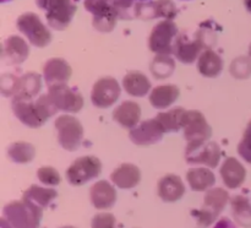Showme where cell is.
Instances as JSON below:
<instances>
[{"mask_svg":"<svg viewBox=\"0 0 251 228\" xmlns=\"http://www.w3.org/2000/svg\"><path fill=\"white\" fill-rule=\"evenodd\" d=\"M11 107L17 119L29 127H42L58 110L48 95L39 96L34 101L12 98Z\"/></svg>","mask_w":251,"mask_h":228,"instance_id":"1","label":"cell"},{"mask_svg":"<svg viewBox=\"0 0 251 228\" xmlns=\"http://www.w3.org/2000/svg\"><path fill=\"white\" fill-rule=\"evenodd\" d=\"M43 208L28 200L12 201L2 211V218L11 228H39Z\"/></svg>","mask_w":251,"mask_h":228,"instance_id":"2","label":"cell"},{"mask_svg":"<svg viewBox=\"0 0 251 228\" xmlns=\"http://www.w3.org/2000/svg\"><path fill=\"white\" fill-rule=\"evenodd\" d=\"M184 136L188 145L186 149H194L205 144L212 135V129L208 125L205 115L199 110H186L183 118Z\"/></svg>","mask_w":251,"mask_h":228,"instance_id":"3","label":"cell"},{"mask_svg":"<svg viewBox=\"0 0 251 228\" xmlns=\"http://www.w3.org/2000/svg\"><path fill=\"white\" fill-rule=\"evenodd\" d=\"M16 27L33 46L43 48L51 42V33L34 12H25L16 20Z\"/></svg>","mask_w":251,"mask_h":228,"instance_id":"4","label":"cell"},{"mask_svg":"<svg viewBox=\"0 0 251 228\" xmlns=\"http://www.w3.org/2000/svg\"><path fill=\"white\" fill-rule=\"evenodd\" d=\"M178 36L176 25L172 20H163L152 28L149 47L158 55H171L174 53V42Z\"/></svg>","mask_w":251,"mask_h":228,"instance_id":"5","label":"cell"},{"mask_svg":"<svg viewBox=\"0 0 251 228\" xmlns=\"http://www.w3.org/2000/svg\"><path fill=\"white\" fill-rule=\"evenodd\" d=\"M229 200V194L222 188H213L206 193L205 200H203V207L198 211H193L198 222L201 226L212 225L216 218L218 217L223 208L227 205Z\"/></svg>","mask_w":251,"mask_h":228,"instance_id":"6","label":"cell"},{"mask_svg":"<svg viewBox=\"0 0 251 228\" xmlns=\"http://www.w3.org/2000/svg\"><path fill=\"white\" fill-rule=\"evenodd\" d=\"M58 141L63 149L76 151L83 139V127L77 118L73 115H60L55 120Z\"/></svg>","mask_w":251,"mask_h":228,"instance_id":"7","label":"cell"},{"mask_svg":"<svg viewBox=\"0 0 251 228\" xmlns=\"http://www.w3.org/2000/svg\"><path fill=\"white\" fill-rule=\"evenodd\" d=\"M102 172V162L95 156L78 157L66 169V179L71 185H83L97 178Z\"/></svg>","mask_w":251,"mask_h":228,"instance_id":"8","label":"cell"},{"mask_svg":"<svg viewBox=\"0 0 251 228\" xmlns=\"http://www.w3.org/2000/svg\"><path fill=\"white\" fill-rule=\"evenodd\" d=\"M50 101L58 110L77 113L83 107V97L76 88L69 87L66 83H56L48 87Z\"/></svg>","mask_w":251,"mask_h":228,"instance_id":"9","label":"cell"},{"mask_svg":"<svg viewBox=\"0 0 251 228\" xmlns=\"http://www.w3.org/2000/svg\"><path fill=\"white\" fill-rule=\"evenodd\" d=\"M77 6L73 0H49L46 19L54 29L63 31L70 25Z\"/></svg>","mask_w":251,"mask_h":228,"instance_id":"10","label":"cell"},{"mask_svg":"<svg viewBox=\"0 0 251 228\" xmlns=\"http://www.w3.org/2000/svg\"><path fill=\"white\" fill-rule=\"evenodd\" d=\"M205 47V39L201 32L190 37L189 34H178L174 42V54L176 59L184 64H191L201 55V51Z\"/></svg>","mask_w":251,"mask_h":228,"instance_id":"11","label":"cell"},{"mask_svg":"<svg viewBox=\"0 0 251 228\" xmlns=\"http://www.w3.org/2000/svg\"><path fill=\"white\" fill-rule=\"evenodd\" d=\"M120 96V85L114 77H102L96 81L91 92L92 103L98 108H108L114 104Z\"/></svg>","mask_w":251,"mask_h":228,"instance_id":"12","label":"cell"},{"mask_svg":"<svg viewBox=\"0 0 251 228\" xmlns=\"http://www.w3.org/2000/svg\"><path fill=\"white\" fill-rule=\"evenodd\" d=\"M164 129L156 118L145 120L130 130V140L137 146H150L163 137Z\"/></svg>","mask_w":251,"mask_h":228,"instance_id":"13","label":"cell"},{"mask_svg":"<svg viewBox=\"0 0 251 228\" xmlns=\"http://www.w3.org/2000/svg\"><path fill=\"white\" fill-rule=\"evenodd\" d=\"M222 151L216 142H205L194 149L185 150L186 161L190 164H203L208 168H216L221 161Z\"/></svg>","mask_w":251,"mask_h":228,"instance_id":"14","label":"cell"},{"mask_svg":"<svg viewBox=\"0 0 251 228\" xmlns=\"http://www.w3.org/2000/svg\"><path fill=\"white\" fill-rule=\"evenodd\" d=\"M176 7L172 0H157L149 4H137L135 6V16L140 19H154L164 17L166 20H173L176 16Z\"/></svg>","mask_w":251,"mask_h":228,"instance_id":"15","label":"cell"},{"mask_svg":"<svg viewBox=\"0 0 251 228\" xmlns=\"http://www.w3.org/2000/svg\"><path fill=\"white\" fill-rule=\"evenodd\" d=\"M90 199L96 208L107 210L114 206L117 201V191L107 180H100L91 186Z\"/></svg>","mask_w":251,"mask_h":228,"instance_id":"16","label":"cell"},{"mask_svg":"<svg viewBox=\"0 0 251 228\" xmlns=\"http://www.w3.org/2000/svg\"><path fill=\"white\" fill-rule=\"evenodd\" d=\"M71 74V66L68 61L61 58L49 59L43 68L44 80L48 87L56 83H66V81L70 80Z\"/></svg>","mask_w":251,"mask_h":228,"instance_id":"17","label":"cell"},{"mask_svg":"<svg viewBox=\"0 0 251 228\" xmlns=\"http://www.w3.org/2000/svg\"><path fill=\"white\" fill-rule=\"evenodd\" d=\"M158 196L166 203H176L180 200L185 194V186L179 176L167 174L158 181Z\"/></svg>","mask_w":251,"mask_h":228,"instance_id":"18","label":"cell"},{"mask_svg":"<svg viewBox=\"0 0 251 228\" xmlns=\"http://www.w3.org/2000/svg\"><path fill=\"white\" fill-rule=\"evenodd\" d=\"M221 177L223 183L229 189H237L244 183L247 171L244 166L234 157H228L221 167Z\"/></svg>","mask_w":251,"mask_h":228,"instance_id":"19","label":"cell"},{"mask_svg":"<svg viewBox=\"0 0 251 228\" xmlns=\"http://www.w3.org/2000/svg\"><path fill=\"white\" fill-rule=\"evenodd\" d=\"M113 183L120 189L135 188L141 180V171L137 166L131 163H123L110 174Z\"/></svg>","mask_w":251,"mask_h":228,"instance_id":"20","label":"cell"},{"mask_svg":"<svg viewBox=\"0 0 251 228\" xmlns=\"http://www.w3.org/2000/svg\"><path fill=\"white\" fill-rule=\"evenodd\" d=\"M140 118H141V107L134 101H125L113 112V119L123 127H129V129H132L139 124Z\"/></svg>","mask_w":251,"mask_h":228,"instance_id":"21","label":"cell"},{"mask_svg":"<svg viewBox=\"0 0 251 228\" xmlns=\"http://www.w3.org/2000/svg\"><path fill=\"white\" fill-rule=\"evenodd\" d=\"M29 48L26 42L19 36H10L2 46V58L10 64H21L27 59Z\"/></svg>","mask_w":251,"mask_h":228,"instance_id":"22","label":"cell"},{"mask_svg":"<svg viewBox=\"0 0 251 228\" xmlns=\"http://www.w3.org/2000/svg\"><path fill=\"white\" fill-rule=\"evenodd\" d=\"M42 81L41 76L37 73H27L20 76L17 80L16 92L12 98L19 100H33L41 92Z\"/></svg>","mask_w":251,"mask_h":228,"instance_id":"23","label":"cell"},{"mask_svg":"<svg viewBox=\"0 0 251 228\" xmlns=\"http://www.w3.org/2000/svg\"><path fill=\"white\" fill-rule=\"evenodd\" d=\"M180 95V90L176 85H161L154 87L150 93V103L157 109H166L173 104Z\"/></svg>","mask_w":251,"mask_h":228,"instance_id":"24","label":"cell"},{"mask_svg":"<svg viewBox=\"0 0 251 228\" xmlns=\"http://www.w3.org/2000/svg\"><path fill=\"white\" fill-rule=\"evenodd\" d=\"M123 87L134 97H144L151 90V81L141 71H129L123 78Z\"/></svg>","mask_w":251,"mask_h":228,"instance_id":"25","label":"cell"},{"mask_svg":"<svg viewBox=\"0 0 251 228\" xmlns=\"http://www.w3.org/2000/svg\"><path fill=\"white\" fill-rule=\"evenodd\" d=\"M198 68L205 77H217L223 69V60L215 51L205 49L199 56Z\"/></svg>","mask_w":251,"mask_h":228,"instance_id":"26","label":"cell"},{"mask_svg":"<svg viewBox=\"0 0 251 228\" xmlns=\"http://www.w3.org/2000/svg\"><path fill=\"white\" fill-rule=\"evenodd\" d=\"M186 179L194 191L208 190L216 183V177L208 168H191L186 173Z\"/></svg>","mask_w":251,"mask_h":228,"instance_id":"27","label":"cell"},{"mask_svg":"<svg viewBox=\"0 0 251 228\" xmlns=\"http://www.w3.org/2000/svg\"><path fill=\"white\" fill-rule=\"evenodd\" d=\"M56 196H58V193L54 189L42 188V186L38 185H31L25 191L22 199L36 203L39 207L46 208Z\"/></svg>","mask_w":251,"mask_h":228,"instance_id":"28","label":"cell"},{"mask_svg":"<svg viewBox=\"0 0 251 228\" xmlns=\"http://www.w3.org/2000/svg\"><path fill=\"white\" fill-rule=\"evenodd\" d=\"M235 222L245 228L251 227V205L245 196L237 195L230 201Z\"/></svg>","mask_w":251,"mask_h":228,"instance_id":"29","label":"cell"},{"mask_svg":"<svg viewBox=\"0 0 251 228\" xmlns=\"http://www.w3.org/2000/svg\"><path fill=\"white\" fill-rule=\"evenodd\" d=\"M185 112L186 110L184 108L176 107L166 113H159L156 119L158 120L166 132L178 131L183 127V118Z\"/></svg>","mask_w":251,"mask_h":228,"instance_id":"30","label":"cell"},{"mask_svg":"<svg viewBox=\"0 0 251 228\" xmlns=\"http://www.w3.org/2000/svg\"><path fill=\"white\" fill-rule=\"evenodd\" d=\"M34 153H36V150L33 145L25 141L14 142L7 149V154L15 163H27L33 159Z\"/></svg>","mask_w":251,"mask_h":228,"instance_id":"31","label":"cell"},{"mask_svg":"<svg viewBox=\"0 0 251 228\" xmlns=\"http://www.w3.org/2000/svg\"><path fill=\"white\" fill-rule=\"evenodd\" d=\"M151 71L156 78H166L174 71V60L169 55H157L151 65Z\"/></svg>","mask_w":251,"mask_h":228,"instance_id":"32","label":"cell"},{"mask_svg":"<svg viewBox=\"0 0 251 228\" xmlns=\"http://www.w3.org/2000/svg\"><path fill=\"white\" fill-rule=\"evenodd\" d=\"M83 5L95 17L104 16L113 10V0H85Z\"/></svg>","mask_w":251,"mask_h":228,"instance_id":"33","label":"cell"},{"mask_svg":"<svg viewBox=\"0 0 251 228\" xmlns=\"http://www.w3.org/2000/svg\"><path fill=\"white\" fill-rule=\"evenodd\" d=\"M230 74L237 78H245L251 74V63L248 58H240L233 60L230 65Z\"/></svg>","mask_w":251,"mask_h":228,"instance_id":"34","label":"cell"},{"mask_svg":"<svg viewBox=\"0 0 251 228\" xmlns=\"http://www.w3.org/2000/svg\"><path fill=\"white\" fill-rule=\"evenodd\" d=\"M37 178L46 185H58L61 181L60 174L53 167H42L37 171Z\"/></svg>","mask_w":251,"mask_h":228,"instance_id":"35","label":"cell"},{"mask_svg":"<svg viewBox=\"0 0 251 228\" xmlns=\"http://www.w3.org/2000/svg\"><path fill=\"white\" fill-rule=\"evenodd\" d=\"M238 153L243 157L247 162L251 163V120L245 129L244 136L238 146Z\"/></svg>","mask_w":251,"mask_h":228,"instance_id":"36","label":"cell"},{"mask_svg":"<svg viewBox=\"0 0 251 228\" xmlns=\"http://www.w3.org/2000/svg\"><path fill=\"white\" fill-rule=\"evenodd\" d=\"M117 220L112 213H97L92 218V228H115Z\"/></svg>","mask_w":251,"mask_h":228,"instance_id":"37","label":"cell"},{"mask_svg":"<svg viewBox=\"0 0 251 228\" xmlns=\"http://www.w3.org/2000/svg\"><path fill=\"white\" fill-rule=\"evenodd\" d=\"M213 228H237L229 218H221Z\"/></svg>","mask_w":251,"mask_h":228,"instance_id":"38","label":"cell"},{"mask_svg":"<svg viewBox=\"0 0 251 228\" xmlns=\"http://www.w3.org/2000/svg\"><path fill=\"white\" fill-rule=\"evenodd\" d=\"M48 2H49V0H36L37 6L41 7V9H43V10H47V6H48Z\"/></svg>","mask_w":251,"mask_h":228,"instance_id":"39","label":"cell"},{"mask_svg":"<svg viewBox=\"0 0 251 228\" xmlns=\"http://www.w3.org/2000/svg\"><path fill=\"white\" fill-rule=\"evenodd\" d=\"M1 228H11V226H10L4 218H1Z\"/></svg>","mask_w":251,"mask_h":228,"instance_id":"40","label":"cell"},{"mask_svg":"<svg viewBox=\"0 0 251 228\" xmlns=\"http://www.w3.org/2000/svg\"><path fill=\"white\" fill-rule=\"evenodd\" d=\"M244 4L247 6V9L251 12V0H244Z\"/></svg>","mask_w":251,"mask_h":228,"instance_id":"41","label":"cell"},{"mask_svg":"<svg viewBox=\"0 0 251 228\" xmlns=\"http://www.w3.org/2000/svg\"><path fill=\"white\" fill-rule=\"evenodd\" d=\"M60 228H75V227H73V226H64V227H60Z\"/></svg>","mask_w":251,"mask_h":228,"instance_id":"42","label":"cell"},{"mask_svg":"<svg viewBox=\"0 0 251 228\" xmlns=\"http://www.w3.org/2000/svg\"><path fill=\"white\" fill-rule=\"evenodd\" d=\"M6 1H10V0H1V2H6Z\"/></svg>","mask_w":251,"mask_h":228,"instance_id":"43","label":"cell"},{"mask_svg":"<svg viewBox=\"0 0 251 228\" xmlns=\"http://www.w3.org/2000/svg\"><path fill=\"white\" fill-rule=\"evenodd\" d=\"M249 54H250V56H251V44H250V49H249Z\"/></svg>","mask_w":251,"mask_h":228,"instance_id":"44","label":"cell"},{"mask_svg":"<svg viewBox=\"0 0 251 228\" xmlns=\"http://www.w3.org/2000/svg\"><path fill=\"white\" fill-rule=\"evenodd\" d=\"M141 1H144V0H141Z\"/></svg>","mask_w":251,"mask_h":228,"instance_id":"45","label":"cell"}]
</instances>
